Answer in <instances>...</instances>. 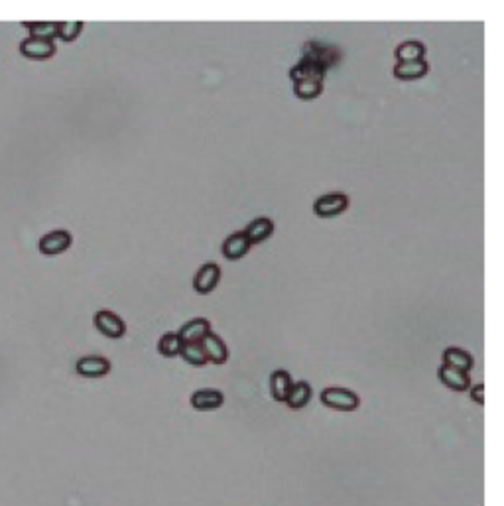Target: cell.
Segmentation results:
<instances>
[{
	"instance_id": "obj_24",
	"label": "cell",
	"mask_w": 504,
	"mask_h": 506,
	"mask_svg": "<svg viewBox=\"0 0 504 506\" xmlns=\"http://www.w3.org/2000/svg\"><path fill=\"white\" fill-rule=\"evenodd\" d=\"M83 32V22L75 20V22H57V38L61 41L71 44L75 41Z\"/></svg>"
},
{
	"instance_id": "obj_1",
	"label": "cell",
	"mask_w": 504,
	"mask_h": 506,
	"mask_svg": "<svg viewBox=\"0 0 504 506\" xmlns=\"http://www.w3.org/2000/svg\"><path fill=\"white\" fill-rule=\"evenodd\" d=\"M321 404L335 412H355L361 406V398L357 392L341 386H329L321 392Z\"/></svg>"
},
{
	"instance_id": "obj_7",
	"label": "cell",
	"mask_w": 504,
	"mask_h": 506,
	"mask_svg": "<svg viewBox=\"0 0 504 506\" xmlns=\"http://www.w3.org/2000/svg\"><path fill=\"white\" fill-rule=\"evenodd\" d=\"M111 360L99 355H89V357H81L75 363V370L77 375L85 376V378H103L111 373Z\"/></svg>"
},
{
	"instance_id": "obj_14",
	"label": "cell",
	"mask_w": 504,
	"mask_h": 506,
	"mask_svg": "<svg viewBox=\"0 0 504 506\" xmlns=\"http://www.w3.org/2000/svg\"><path fill=\"white\" fill-rule=\"evenodd\" d=\"M209 331H211V323H209V319L197 318V319H191V321H187L186 325L179 329L178 335L181 337L183 343H201V339H203L205 335L209 333Z\"/></svg>"
},
{
	"instance_id": "obj_12",
	"label": "cell",
	"mask_w": 504,
	"mask_h": 506,
	"mask_svg": "<svg viewBox=\"0 0 504 506\" xmlns=\"http://www.w3.org/2000/svg\"><path fill=\"white\" fill-rule=\"evenodd\" d=\"M251 246L252 245L248 243L246 235H244L243 231H238V233H233L231 237H227V241L221 246V251H223V256L227 260H241L251 251Z\"/></svg>"
},
{
	"instance_id": "obj_10",
	"label": "cell",
	"mask_w": 504,
	"mask_h": 506,
	"mask_svg": "<svg viewBox=\"0 0 504 506\" xmlns=\"http://www.w3.org/2000/svg\"><path fill=\"white\" fill-rule=\"evenodd\" d=\"M225 404L223 392L215 388H201L191 394V408L197 412H213L219 410Z\"/></svg>"
},
{
	"instance_id": "obj_13",
	"label": "cell",
	"mask_w": 504,
	"mask_h": 506,
	"mask_svg": "<svg viewBox=\"0 0 504 506\" xmlns=\"http://www.w3.org/2000/svg\"><path fill=\"white\" fill-rule=\"evenodd\" d=\"M248 243L251 245H261L264 241H268L272 235H274V221L266 219V217H261V219H254L248 223L246 231H243Z\"/></svg>"
},
{
	"instance_id": "obj_15",
	"label": "cell",
	"mask_w": 504,
	"mask_h": 506,
	"mask_svg": "<svg viewBox=\"0 0 504 506\" xmlns=\"http://www.w3.org/2000/svg\"><path fill=\"white\" fill-rule=\"evenodd\" d=\"M430 74V64L422 59V61H404V64H396L394 67V77L400 81H415L422 79L423 75Z\"/></svg>"
},
{
	"instance_id": "obj_5",
	"label": "cell",
	"mask_w": 504,
	"mask_h": 506,
	"mask_svg": "<svg viewBox=\"0 0 504 506\" xmlns=\"http://www.w3.org/2000/svg\"><path fill=\"white\" fill-rule=\"evenodd\" d=\"M74 245V237L69 231H51L40 238V253L44 256H59Z\"/></svg>"
},
{
	"instance_id": "obj_8",
	"label": "cell",
	"mask_w": 504,
	"mask_h": 506,
	"mask_svg": "<svg viewBox=\"0 0 504 506\" xmlns=\"http://www.w3.org/2000/svg\"><path fill=\"white\" fill-rule=\"evenodd\" d=\"M219 280H221L219 264H215V262H207V264H203L201 268L197 270L196 278H193V290H196L197 294L201 295L211 294L213 290L217 288V284H219Z\"/></svg>"
},
{
	"instance_id": "obj_6",
	"label": "cell",
	"mask_w": 504,
	"mask_h": 506,
	"mask_svg": "<svg viewBox=\"0 0 504 506\" xmlns=\"http://www.w3.org/2000/svg\"><path fill=\"white\" fill-rule=\"evenodd\" d=\"M56 44L54 40H38V38H26L20 41V54L34 61H46L56 56Z\"/></svg>"
},
{
	"instance_id": "obj_3",
	"label": "cell",
	"mask_w": 504,
	"mask_h": 506,
	"mask_svg": "<svg viewBox=\"0 0 504 506\" xmlns=\"http://www.w3.org/2000/svg\"><path fill=\"white\" fill-rule=\"evenodd\" d=\"M327 67L319 61H313V59L301 58V61H298L296 66L290 69V79L296 83H306V81H323L326 77Z\"/></svg>"
},
{
	"instance_id": "obj_4",
	"label": "cell",
	"mask_w": 504,
	"mask_h": 506,
	"mask_svg": "<svg viewBox=\"0 0 504 506\" xmlns=\"http://www.w3.org/2000/svg\"><path fill=\"white\" fill-rule=\"evenodd\" d=\"M93 323L109 339H121L126 333V323L122 321L121 315H116V313L109 310L97 311L95 318H93Z\"/></svg>"
},
{
	"instance_id": "obj_21",
	"label": "cell",
	"mask_w": 504,
	"mask_h": 506,
	"mask_svg": "<svg viewBox=\"0 0 504 506\" xmlns=\"http://www.w3.org/2000/svg\"><path fill=\"white\" fill-rule=\"evenodd\" d=\"M22 26L30 32V38H38V40L57 38V22H24Z\"/></svg>"
},
{
	"instance_id": "obj_2",
	"label": "cell",
	"mask_w": 504,
	"mask_h": 506,
	"mask_svg": "<svg viewBox=\"0 0 504 506\" xmlns=\"http://www.w3.org/2000/svg\"><path fill=\"white\" fill-rule=\"evenodd\" d=\"M347 209H349V196L341 193V191L326 193L313 203V213L318 215L319 219H333Z\"/></svg>"
},
{
	"instance_id": "obj_18",
	"label": "cell",
	"mask_w": 504,
	"mask_h": 506,
	"mask_svg": "<svg viewBox=\"0 0 504 506\" xmlns=\"http://www.w3.org/2000/svg\"><path fill=\"white\" fill-rule=\"evenodd\" d=\"M311 400V386L306 380H300V383H293L290 392H288V398H286V404L288 408L292 410H301L306 408Z\"/></svg>"
},
{
	"instance_id": "obj_16",
	"label": "cell",
	"mask_w": 504,
	"mask_h": 506,
	"mask_svg": "<svg viewBox=\"0 0 504 506\" xmlns=\"http://www.w3.org/2000/svg\"><path fill=\"white\" fill-rule=\"evenodd\" d=\"M443 365H445V367L457 368V370H461V373H467V375H469V370L475 367V360H473L471 355H469L467 351H463V349H459V347H449V349L443 351Z\"/></svg>"
},
{
	"instance_id": "obj_17",
	"label": "cell",
	"mask_w": 504,
	"mask_h": 506,
	"mask_svg": "<svg viewBox=\"0 0 504 506\" xmlns=\"http://www.w3.org/2000/svg\"><path fill=\"white\" fill-rule=\"evenodd\" d=\"M292 376L288 370H274L270 376V392H272V398L276 402H286L288 398V392L292 388Z\"/></svg>"
},
{
	"instance_id": "obj_22",
	"label": "cell",
	"mask_w": 504,
	"mask_h": 506,
	"mask_svg": "<svg viewBox=\"0 0 504 506\" xmlns=\"http://www.w3.org/2000/svg\"><path fill=\"white\" fill-rule=\"evenodd\" d=\"M179 357L191 367H205L207 365V357H205L201 343H183Z\"/></svg>"
},
{
	"instance_id": "obj_20",
	"label": "cell",
	"mask_w": 504,
	"mask_h": 506,
	"mask_svg": "<svg viewBox=\"0 0 504 506\" xmlns=\"http://www.w3.org/2000/svg\"><path fill=\"white\" fill-rule=\"evenodd\" d=\"M181 347H183V341L176 331H168V333L162 335L160 343H158V353L166 357V359H173V357H179L181 353Z\"/></svg>"
},
{
	"instance_id": "obj_11",
	"label": "cell",
	"mask_w": 504,
	"mask_h": 506,
	"mask_svg": "<svg viewBox=\"0 0 504 506\" xmlns=\"http://www.w3.org/2000/svg\"><path fill=\"white\" fill-rule=\"evenodd\" d=\"M438 378L439 383L443 384V386H448L449 390L453 392H465L471 388V378H469L467 373H461V370H457V368L445 367V365H441V367L438 368Z\"/></svg>"
},
{
	"instance_id": "obj_9",
	"label": "cell",
	"mask_w": 504,
	"mask_h": 506,
	"mask_svg": "<svg viewBox=\"0 0 504 506\" xmlns=\"http://www.w3.org/2000/svg\"><path fill=\"white\" fill-rule=\"evenodd\" d=\"M201 347H203L207 363H213V365H225V363H227V345H225V341H223L217 333L209 331V333L205 335L203 339H201Z\"/></svg>"
},
{
	"instance_id": "obj_19",
	"label": "cell",
	"mask_w": 504,
	"mask_h": 506,
	"mask_svg": "<svg viewBox=\"0 0 504 506\" xmlns=\"http://www.w3.org/2000/svg\"><path fill=\"white\" fill-rule=\"evenodd\" d=\"M396 59L398 64H404V61H422L423 56H425V46L422 41H404L400 44L396 48Z\"/></svg>"
},
{
	"instance_id": "obj_23",
	"label": "cell",
	"mask_w": 504,
	"mask_h": 506,
	"mask_svg": "<svg viewBox=\"0 0 504 506\" xmlns=\"http://www.w3.org/2000/svg\"><path fill=\"white\" fill-rule=\"evenodd\" d=\"M293 93L301 101H313V98H318L323 93V81L296 83L293 85Z\"/></svg>"
},
{
	"instance_id": "obj_25",
	"label": "cell",
	"mask_w": 504,
	"mask_h": 506,
	"mask_svg": "<svg viewBox=\"0 0 504 506\" xmlns=\"http://www.w3.org/2000/svg\"><path fill=\"white\" fill-rule=\"evenodd\" d=\"M471 400L477 402L479 406H483V404H485V384L479 383V384H475V386H473V388H471Z\"/></svg>"
}]
</instances>
